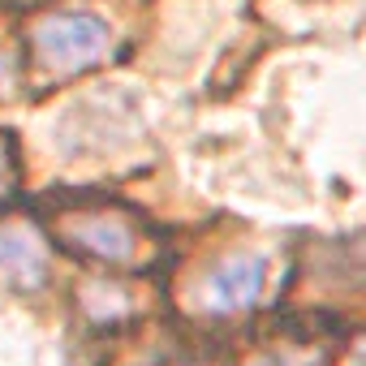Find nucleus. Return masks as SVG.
Instances as JSON below:
<instances>
[{"label":"nucleus","mask_w":366,"mask_h":366,"mask_svg":"<svg viewBox=\"0 0 366 366\" xmlns=\"http://www.w3.org/2000/svg\"><path fill=\"white\" fill-rule=\"evenodd\" d=\"M108 48V22L95 14H52L35 26V52L52 74H78Z\"/></svg>","instance_id":"1"},{"label":"nucleus","mask_w":366,"mask_h":366,"mask_svg":"<svg viewBox=\"0 0 366 366\" xmlns=\"http://www.w3.org/2000/svg\"><path fill=\"white\" fill-rule=\"evenodd\" d=\"M5 65H9V61L0 56V91H5V82H9V69H5Z\"/></svg>","instance_id":"5"},{"label":"nucleus","mask_w":366,"mask_h":366,"mask_svg":"<svg viewBox=\"0 0 366 366\" xmlns=\"http://www.w3.org/2000/svg\"><path fill=\"white\" fill-rule=\"evenodd\" d=\"M65 242L78 254L104 259V263H121L134 254V229L117 216H82V220L65 224Z\"/></svg>","instance_id":"3"},{"label":"nucleus","mask_w":366,"mask_h":366,"mask_svg":"<svg viewBox=\"0 0 366 366\" xmlns=\"http://www.w3.org/2000/svg\"><path fill=\"white\" fill-rule=\"evenodd\" d=\"M0 276L22 285V289H39L48 276V259L39 250V242L22 229L14 233H0Z\"/></svg>","instance_id":"4"},{"label":"nucleus","mask_w":366,"mask_h":366,"mask_svg":"<svg viewBox=\"0 0 366 366\" xmlns=\"http://www.w3.org/2000/svg\"><path fill=\"white\" fill-rule=\"evenodd\" d=\"M263 285H267V259L263 254H233L203 280V306L212 315L246 310L263 297Z\"/></svg>","instance_id":"2"}]
</instances>
